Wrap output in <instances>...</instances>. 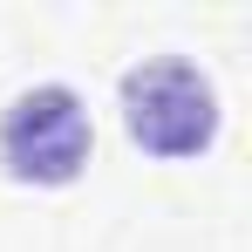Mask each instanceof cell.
I'll return each mask as SVG.
<instances>
[{"mask_svg":"<svg viewBox=\"0 0 252 252\" xmlns=\"http://www.w3.org/2000/svg\"><path fill=\"white\" fill-rule=\"evenodd\" d=\"M116 109H123L129 143L157 164H198L211 143H218V89L198 62L184 55H150L123 68L116 82Z\"/></svg>","mask_w":252,"mask_h":252,"instance_id":"cell-1","label":"cell"},{"mask_svg":"<svg viewBox=\"0 0 252 252\" xmlns=\"http://www.w3.org/2000/svg\"><path fill=\"white\" fill-rule=\"evenodd\" d=\"M89 157H95V123L68 82H34L0 109V170L14 184L62 191L89 170Z\"/></svg>","mask_w":252,"mask_h":252,"instance_id":"cell-2","label":"cell"}]
</instances>
